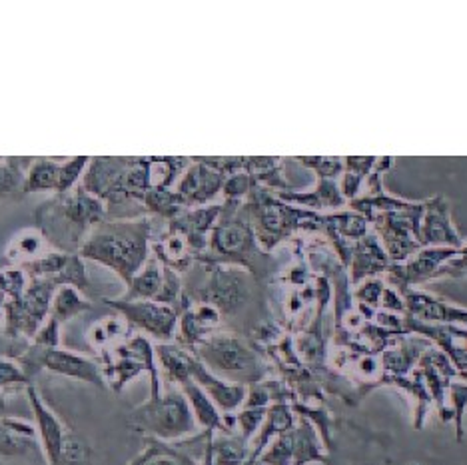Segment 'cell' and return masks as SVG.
<instances>
[{
	"instance_id": "obj_13",
	"label": "cell",
	"mask_w": 467,
	"mask_h": 465,
	"mask_svg": "<svg viewBox=\"0 0 467 465\" xmlns=\"http://www.w3.org/2000/svg\"><path fill=\"white\" fill-rule=\"evenodd\" d=\"M26 394L30 399V406H33L36 431L42 443V450H45V456L50 465H62V450H65L67 429L62 426V421L45 406V401L40 399L33 386H28Z\"/></svg>"
},
{
	"instance_id": "obj_9",
	"label": "cell",
	"mask_w": 467,
	"mask_h": 465,
	"mask_svg": "<svg viewBox=\"0 0 467 465\" xmlns=\"http://www.w3.org/2000/svg\"><path fill=\"white\" fill-rule=\"evenodd\" d=\"M0 465H50L36 428L23 419H0Z\"/></svg>"
},
{
	"instance_id": "obj_19",
	"label": "cell",
	"mask_w": 467,
	"mask_h": 465,
	"mask_svg": "<svg viewBox=\"0 0 467 465\" xmlns=\"http://www.w3.org/2000/svg\"><path fill=\"white\" fill-rule=\"evenodd\" d=\"M129 286L130 290L122 300H156L164 286V266L156 258L148 260Z\"/></svg>"
},
{
	"instance_id": "obj_36",
	"label": "cell",
	"mask_w": 467,
	"mask_h": 465,
	"mask_svg": "<svg viewBox=\"0 0 467 465\" xmlns=\"http://www.w3.org/2000/svg\"><path fill=\"white\" fill-rule=\"evenodd\" d=\"M13 384H30V379L23 372V367L10 362V359H0V388Z\"/></svg>"
},
{
	"instance_id": "obj_33",
	"label": "cell",
	"mask_w": 467,
	"mask_h": 465,
	"mask_svg": "<svg viewBox=\"0 0 467 465\" xmlns=\"http://www.w3.org/2000/svg\"><path fill=\"white\" fill-rule=\"evenodd\" d=\"M0 290L13 295V300H20L26 292V278L23 270H5L0 272Z\"/></svg>"
},
{
	"instance_id": "obj_16",
	"label": "cell",
	"mask_w": 467,
	"mask_h": 465,
	"mask_svg": "<svg viewBox=\"0 0 467 465\" xmlns=\"http://www.w3.org/2000/svg\"><path fill=\"white\" fill-rule=\"evenodd\" d=\"M130 160L124 158H94L90 168L84 172V190L100 200H112L119 194L120 180Z\"/></svg>"
},
{
	"instance_id": "obj_24",
	"label": "cell",
	"mask_w": 467,
	"mask_h": 465,
	"mask_svg": "<svg viewBox=\"0 0 467 465\" xmlns=\"http://www.w3.org/2000/svg\"><path fill=\"white\" fill-rule=\"evenodd\" d=\"M142 202L146 204V208H150L154 214L166 220H174L176 216L182 214L186 208L182 198L172 192V190H150V192H146V196L142 198Z\"/></svg>"
},
{
	"instance_id": "obj_23",
	"label": "cell",
	"mask_w": 467,
	"mask_h": 465,
	"mask_svg": "<svg viewBox=\"0 0 467 465\" xmlns=\"http://www.w3.org/2000/svg\"><path fill=\"white\" fill-rule=\"evenodd\" d=\"M90 310V302H87L80 295V292L72 286H60L55 294V300L50 305V315L58 322H68L74 315Z\"/></svg>"
},
{
	"instance_id": "obj_29",
	"label": "cell",
	"mask_w": 467,
	"mask_h": 465,
	"mask_svg": "<svg viewBox=\"0 0 467 465\" xmlns=\"http://www.w3.org/2000/svg\"><path fill=\"white\" fill-rule=\"evenodd\" d=\"M256 186H258L256 178L248 172L240 170V172H234V174L226 176V182H224V188H222V192H224L226 200H244Z\"/></svg>"
},
{
	"instance_id": "obj_20",
	"label": "cell",
	"mask_w": 467,
	"mask_h": 465,
	"mask_svg": "<svg viewBox=\"0 0 467 465\" xmlns=\"http://www.w3.org/2000/svg\"><path fill=\"white\" fill-rule=\"evenodd\" d=\"M212 453L214 465H244L250 458L248 441L236 431H220L212 438Z\"/></svg>"
},
{
	"instance_id": "obj_8",
	"label": "cell",
	"mask_w": 467,
	"mask_h": 465,
	"mask_svg": "<svg viewBox=\"0 0 467 465\" xmlns=\"http://www.w3.org/2000/svg\"><path fill=\"white\" fill-rule=\"evenodd\" d=\"M455 248H421L401 264H389L386 272L388 286L401 292L438 278L445 264L458 256Z\"/></svg>"
},
{
	"instance_id": "obj_26",
	"label": "cell",
	"mask_w": 467,
	"mask_h": 465,
	"mask_svg": "<svg viewBox=\"0 0 467 465\" xmlns=\"http://www.w3.org/2000/svg\"><path fill=\"white\" fill-rule=\"evenodd\" d=\"M58 280L62 282V286H72L78 292H84L88 288V276H87V268H84V262L77 253H68L67 266L58 274Z\"/></svg>"
},
{
	"instance_id": "obj_18",
	"label": "cell",
	"mask_w": 467,
	"mask_h": 465,
	"mask_svg": "<svg viewBox=\"0 0 467 465\" xmlns=\"http://www.w3.org/2000/svg\"><path fill=\"white\" fill-rule=\"evenodd\" d=\"M180 389H182V394L186 396L198 426L204 428V431H224V416L220 414L214 401L208 398V394L194 382V379H188V382L180 386Z\"/></svg>"
},
{
	"instance_id": "obj_17",
	"label": "cell",
	"mask_w": 467,
	"mask_h": 465,
	"mask_svg": "<svg viewBox=\"0 0 467 465\" xmlns=\"http://www.w3.org/2000/svg\"><path fill=\"white\" fill-rule=\"evenodd\" d=\"M278 198L317 214H322V210H339L348 204L342 190H339V180L327 178H317V184L310 192H294L292 190V192H278Z\"/></svg>"
},
{
	"instance_id": "obj_15",
	"label": "cell",
	"mask_w": 467,
	"mask_h": 465,
	"mask_svg": "<svg viewBox=\"0 0 467 465\" xmlns=\"http://www.w3.org/2000/svg\"><path fill=\"white\" fill-rule=\"evenodd\" d=\"M389 258L381 246L379 238L376 236V232H368V234L358 240L354 248H352V258H349L348 264V274H349V282L358 284L364 282L368 278H374V276H381V274H386L389 268Z\"/></svg>"
},
{
	"instance_id": "obj_27",
	"label": "cell",
	"mask_w": 467,
	"mask_h": 465,
	"mask_svg": "<svg viewBox=\"0 0 467 465\" xmlns=\"http://www.w3.org/2000/svg\"><path fill=\"white\" fill-rule=\"evenodd\" d=\"M298 162L306 168H310L317 174V178L327 180H339L344 174V160L330 156H317V158H298Z\"/></svg>"
},
{
	"instance_id": "obj_14",
	"label": "cell",
	"mask_w": 467,
	"mask_h": 465,
	"mask_svg": "<svg viewBox=\"0 0 467 465\" xmlns=\"http://www.w3.org/2000/svg\"><path fill=\"white\" fill-rule=\"evenodd\" d=\"M190 374H192L194 382L208 394V398L214 401V406L220 409V414L228 416L232 411H236L240 406H244V401H246V396H248L246 386L232 384V382H226V379L214 376L196 356L192 359V369H190Z\"/></svg>"
},
{
	"instance_id": "obj_6",
	"label": "cell",
	"mask_w": 467,
	"mask_h": 465,
	"mask_svg": "<svg viewBox=\"0 0 467 465\" xmlns=\"http://www.w3.org/2000/svg\"><path fill=\"white\" fill-rule=\"evenodd\" d=\"M208 272L206 282L186 295L190 302L208 304L220 315H236L252 302L256 292V276L236 266H204Z\"/></svg>"
},
{
	"instance_id": "obj_21",
	"label": "cell",
	"mask_w": 467,
	"mask_h": 465,
	"mask_svg": "<svg viewBox=\"0 0 467 465\" xmlns=\"http://www.w3.org/2000/svg\"><path fill=\"white\" fill-rule=\"evenodd\" d=\"M378 158L368 156V158H358V156H348L344 158V174L339 178V190H342L344 198L348 202H352L359 196V190L364 188L366 178L369 176L371 168L376 166Z\"/></svg>"
},
{
	"instance_id": "obj_34",
	"label": "cell",
	"mask_w": 467,
	"mask_h": 465,
	"mask_svg": "<svg viewBox=\"0 0 467 465\" xmlns=\"http://www.w3.org/2000/svg\"><path fill=\"white\" fill-rule=\"evenodd\" d=\"M58 326L60 322L55 320L50 315L47 324L40 326V330L35 336V347H40V350H52V347H58L60 342V336H58Z\"/></svg>"
},
{
	"instance_id": "obj_32",
	"label": "cell",
	"mask_w": 467,
	"mask_h": 465,
	"mask_svg": "<svg viewBox=\"0 0 467 465\" xmlns=\"http://www.w3.org/2000/svg\"><path fill=\"white\" fill-rule=\"evenodd\" d=\"M25 184V172L20 168L8 160L6 164H0V196L13 194L16 188H23Z\"/></svg>"
},
{
	"instance_id": "obj_12",
	"label": "cell",
	"mask_w": 467,
	"mask_h": 465,
	"mask_svg": "<svg viewBox=\"0 0 467 465\" xmlns=\"http://www.w3.org/2000/svg\"><path fill=\"white\" fill-rule=\"evenodd\" d=\"M226 174L212 164L208 158H198L190 162L180 178L176 194L182 198L186 206H206L224 188Z\"/></svg>"
},
{
	"instance_id": "obj_37",
	"label": "cell",
	"mask_w": 467,
	"mask_h": 465,
	"mask_svg": "<svg viewBox=\"0 0 467 465\" xmlns=\"http://www.w3.org/2000/svg\"><path fill=\"white\" fill-rule=\"evenodd\" d=\"M467 276V244H463L451 262L440 270L438 278H465Z\"/></svg>"
},
{
	"instance_id": "obj_1",
	"label": "cell",
	"mask_w": 467,
	"mask_h": 465,
	"mask_svg": "<svg viewBox=\"0 0 467 465\" xmlns=\"http://www.w3.org/2000/svg\"><path fill=\"white\" fill-rule=\"evenodd\" d=\"M202 266H236L264 280L270 274V253L258 244L248 206L242 200H226L214 230L210 232L208 248L196 258Z\"/></svg>"
},
{
	"instance_id": "obj_5",
	"label": "cell",
	"mask_w": 467,
	"mask_h": 465,
	"mask_svg": "<svg viewBox=\"0 0 467 465\" xmlns=\"http://www.w3.org/2000/svg\"><path fill=\"white\" fill-rule=\"evenodd\" d=\"M130 424L161 441L190 436L198 426L182 389H170L144 401L130 414Z\"/></svg>"
},
{
	"instance_id": "obj_3",
	"label": "cell",
	"mask_w": 467,
	"mask_h": 465,
	"mask_svg": "<svg viewBox=\"0 0 467 465\" xmlns=\"http://www.w3.org/2000/svg\"><path fill=\"white\" fill-rule=\"evenodd\" d=\"M246 206L258 244L268 253L296 232H320L324 212L317 214L312 210L292 206L264 186L252 190Z\"/></svg>"
},
{
	"instance_id": "obj_38",
	"label": "cell",
	"mask_w": 467,
	"mask_h": 465,
	"mask_svg": "<svg viewBox=\"0 0 467 465\" xmlns=\"http://www.w3.org/2000/svg\"><path fill=\"white\" fill-rule=\"evenodd\" d=\"M379 308L384 312H391V314H400V315H406V304H403L401 294L398 290H394L391 286L386 288L384 295H381V304Z\"/></svg>"
},
{
	"instance_id": "obj_30",
	"label": "cell",
	"mask_w": 467,
	"mask_h": 465,
	"mask_svg": "<svg viewBox=\"0 0 467 465\" xmlns=\"http://www.w3.org/2000/svg\"><path fill=\"white\" fill-rule=\"evenodd\" d=\"M90 164V158L80 156V158H72V160L62 162L60 166V182H58V196L67 194L68 190L74 186V182L87 172V166Z\"/></svg>"
},
{
	"instance_id": "obj_11",
	"label": "cell",
	"mask_w": 467,
	"mask_h": 465,
	"mask_svg": "<svg viewBox=\"0 0 467 465\" xmlns=\"http://www.w3.org/2000/svg\"><path fill=\"white\" fill-rule=\"evenodd\" d=\"M418 240L421 248H455L460 250L465 242L453 226L450 202L443 196L423 200V214L420 222Z\"/></svg>"
},
{
	"instance_id": "obj_35",
	"label": "cell",
	"mask_w": 467,
	"mask_h": 465,
	"mask_svg": "<svg viewBox=\"0 0 467 465\" xmlns=\"http://www.w3.org/2000/svg\"><path fill=\"white\" fill-rule=\"evenodd\" d=\"M42 244H45L42 234H38V232H26L25 236H20L16 240V244H15L16 253H13V256H26V258H30L28 262H33L36 253L40 252Z\"/></svg>"
},
{
	"instance_id": "obj_7",
	"label": "cell",
	"mask_w": 467,
	"mask_h": 465,
	"mask_svg": "<svg viewBox=\"0 0 467 465\" xmlns=\"http://www.w3.org/2000/svg\"><path fill=\"white\" fill-rule=\"evenodd\" d=\"M20 362H23V372L28 376V379H33V376H36L40 369H50V372L58 376L80 379V382L104 388L100 367L92 359L72 354L68 350H60V347L40 350V347L30 346L26 354L20 357Z\"/></svg>"
},
{
	"instance_id": "obj_4",
	"label": "cell",
	"mask_w": 467,
	"mask_h": 465,
	"mask_svg": "<svg viewBox=\"0 0 467 465\" xmlns=\"http://www.w3.org/2000/svg\"><path fill=\"white\" fill-rule=\"evenodd\" d=\"M192 354L212 374L232 384L254 386L268 376V366L260 354L234 334H210Z\"/></svg>"
},
{
	"instance_id": "obj_2",
	"label": "cell",
	"mask_w": 467,
	"mask_h": 465,
	"mask_svg": "<svg viewBox=\"0 0 467 465\" xmlns=\"http://www.w3.org/2000/svg\"><path fill=\"white\" fill-rule=\"evenodd\" d=\"M150 220H112L94 226L92 234L80 246V256L114 270L130 284L148 262Z\"/></svg>"
},
{
	"instance_id": "obj_25",
	"label": "cell",
	"mask_w": 467,
	"mask_h": 465,
	"mask_svg": "<svg viewBox=\"0 0 467 465\" xmlns=\"http://www.w3.org/2000/svg\"><path fill=\"white\" fill-rule=\"evenodd\" d=\"M448 401H450V414L455 421V438L458 441L465 436V411H467V384L453 379L448 388Z\"/></svg>"
},
{
	"instance_id": "obj_31",
	"label": "cell",
	"mask_w": 467,
	"mask_h": 465,
	"mask_svg": "<svg viewBox=\"0 0 467 465\" xmlns=\"http://www.w3.org/2000/svg\"><path fill=\"white\" fill-rule=\"evenodd\" d=\"M90 461V448L82 438L67 433L65 450H62V463L68 465H88Z\"/></svg>"
},
{
	"instance_id": "obj_22",
	"label": "cell",
	"mask_w": 467,
	"mask_h": 465,
	"mask_svg": "<svg viewBox=\"0 0 467 465\" xmlns=\"http://www.w3.org/2000/svg\"><path fill=\"white\" fill-rule=\"evenodd\" d=\"M60 166H62L60 162L47 160V158H40V160H33V164H30L28 176L25 178L23 192L35 194V192H50V190H55V192H58Z\"/></svg>"
},
{
	"instance_id": "obj_28",
	"label": "cell",
	"mask_w": 467,
	"mask_h": 465,
	"mask_svg": "<svg viewBox=\"0 0 467 465\" xmlns=\"http://www.w3.org/2000/svg\"><path fill=\"white\" fill-rule=\"evenodd\" d=\"M266 416L268 408H244L238 416H234L236 418V428L240 431V436L250 441L254 438V433L262 428Z\"/></svg>"
},
{
	"instance_id": "obj_10",
	"label": "cell",
	"mask_w": 467,
	"mask_h": 465,
	"mask_svg": "<svg viewBox=\"0 0 467 465\" xmlns=\"http://www.w3.org/2000/svg\"><path fill=\"white\" fill-rule=\"evenodd\" d=\"M109 305L119 310L126 322L140 327L156 340L168 342L174 337L178 324V310L174 305H166L154 300H112Z\"/></svg>"
},
{
	"instance_id": "obj_39",
	"label": "cell",
	"mask_w": 467,
	"mask_h": 465,
	"mask_svg": "<svg viewBox=\"0 0 467 465\" xmlns=\"http://www.w3.org/2000/svg\"><path fill=\"white\" fill-rule=\"evenodd\" d=\"M458 377H460V379H463V382L467 384V372H462V374H458Z\"/></svg>"
}]
</instances>
